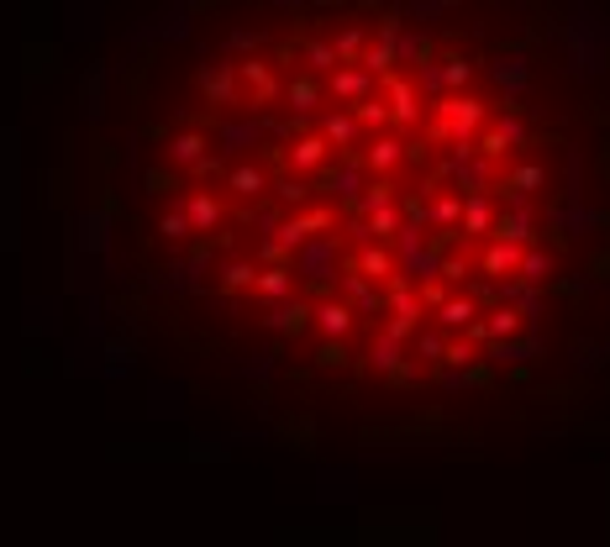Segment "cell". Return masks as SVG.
Returning a JSON list of instances; mask_svg holds the SVG:
<instances>
[{
    "label": "cell",
    "mask_w": 610,
    "mask_h": 547,
    "mask_svg": "<svg viewBox=\"0 0 610 547\" xmlns=\"http://www.w3.org/2000/svg\"><path fill=\"white\" fill-rule=\"evenodd\" d=\"M253 290H258L263 300H269V306H274V300H290V295H295V274H290V263H263L258 279H253Z\"/></svg>",
    "instance_id": "obj_20"
},
{
    "label": "cell",
    "mask_w": 610,
    "mask_h": 547,
    "mask_svg": "<svg viewBox=\"0 0 610 547\" xmlns=\"http://www.w3.org/2000/svg\"><path fill=\"white\" fill-rule=\"evenodd\" d=\"M490 237H505V242H521V248H532V242H537V216H532V206H511V211H500Z\"/></svg>",
    "instance_id": "obj_16"
},
{
    "label": "cell",
    "mask_w": 610,
    "mask_h": 547,
    "mask_svg": "<svg viewBox=\"0 0 610 547\" xmlns=\"http://www.w3.org/2000/svg\"><path fill=\"white\" fill-rule=\"evenodd\" d=\"M327 164H332V143L321 132H300V137H290V148H284V169L290 174H316Z\"/></svg>",
    "instance_id": "obj_7"
},
{
    "label": "cell",
    "mask_w": 610,
    "mask_h": 547,
    "mask_svg": "<svg viewBox=\"0 0 610 547\" xmlns=\"http://www.w3.org/2000/svg\"><path fill=\"white\" fill-rule=\"evenodd\" d=\"M469 263H474L469 253H442V263H437V274L447 279V285H458V279L469 274Z\"/></svg>",
    "instance_id": "obj_44"
},
{
    "label": "cell",
    "mask_w": 610,
    "mask_h": 547,
    "mask_svg": "<svg viewBox=\"0 0 610 547\" xmlns=\"http://www.w3.org/2000/svg\"><path fill=\"white\" fill-rule=\"evenodd\" d=\"M442 363H447V369H469V363H474V342H469V337H463V342H447Z\"/></svg>",
    "instance_id": "obj_47"
},
{
    "label": "cell",
    "mask_w": 610,
    "mask_h": 547,
    "mask_svg": "<svg viewBox=\"0 0 610 547\" xmlns=\"http://www.w3.org/2000/svg\"><path fill=\"white\" fill-rule=\"evenodd\" d=\"M227 190H232L237 200H258L263 190H269V174H263L258 164H232V169H227Z\"/></svg>",
    "instance_id": "obj_25"
},
{
    "label": "cell",
    "mask_w": 610,
    "mask_h": 547,
    "mask_svg": "<svg viewBox=\"0 0 610 547\" xmlns=\"http://www.w3.org/2000/svg\"><path fill=\"white\" fill-rule=\"evenodd\" d=\"M490 127H495V132H500V137H505V143H511V148H526V143H532V137H526V127H521L516 116H495Z\"/></svg>",
    "instance_id": "obj_45"
},
{
    "label": "cell",
    "mask_w": 610,
    "mask_h": 547,
    "mask_svg": "<svg viewBox=\"0 0 610 547\" xmlns=\"http://www.w3.org/2000/svg\"><path fill=\"white\" fill-rule=\"evenodd\" d=\"M426 111H432V121H426V143H474V132L490 121V106L469 90L437 95Z\"/></svg>",
    "instance_id": "obj_1"
},
{
    "label": "cell",
    "mask_w": 610,
    "mask_h": 547,
    "mask_svg": "<svg viewBox=\"0 0 610 547\" xmlns=\"http://www.w3.org/2000/svg\"><path fill=\"white\" fill-rule=\"evenodd\" d=\"M437 69H442V95L469 90V79H474V64H469L463 53H447V58H437Z\"/></svg>",
    "instance_id": "obj_32"
},
{
    "label": "cell",
    "mask_w": 610,
    "mask_h": 547,
    "mask_svg": "<svg viewBox=\"0 0 610 547\" xmlns=\"http://www.w3.org/2000/svg\"><path fill=\"white\" fill-rule=\"evenodd\" d=\"M327 95L342 100V106H353V100L374 95V74L363 69V64H337V69L327 74Z\"/></svg>",
    "instance_id": "obj_9"
},
{
    "label": "cell",
    "mask_w": 610,
    "mask_h": 547,
    "mask_svg": "<svg viewBox=\"0 0 610 547\" xmlns=\"http://www.w3.org/2000/svg\"><path fill=\"white\" fill-rule=\"evenodd\" d=\"M263 321H269L274 332H284V337H300L305 327H311V306L290 295V300H274V306H269V316H263Z\"/></svg>",
    "instance_id": "obj_18"
},
{
    "label": "cell",
    "mask_w": 610,
    "mask_h": 547,
    "mask_svg": "<svg viewBox=\"0 0 610 547\" xmlns=\"http://www.w3.org/2000/svg\"><path fill=\"white\" fill-rule=\"evenodd\" d=\"M363 69H369L374 79L379 74H395V43L390 37H374V43H363V58H358Z\"/></svg>",
    "instance_id": "obj_34"
},
{
    "label": "cell",
    "mask_w": 610,
    "mask_h": 547,
    "mask_svg": "<svg viewBox=\"0 0 610 547\" xmlns=\"http://www.w3.org/2000/svg\"><path fill=\"white\" fill-rule=\"evenodd\" d=\"M337 227V216L332 211H321V206H305L300 216H290V221H279V227H274V237L284 242V248H300V242H311V237H321V232H332Z\"/></svg>",
    "instance_id": "obj_8"
},
{
    "label": "cell",
    "mask_w": 610,
    "mask_h": 547,
    "mask_svg": "<svg viewBox=\"0 0 610 547\" xmlns=\"http://www.w3.org/2000/svg\"><path fill=\"white\" fill-rule=\"evenodd\" d=\"M174 206L185 211L190 237H216V232H221V221H227V200H221L216 190H206V185H190L185 195L174 200Z\"/></svg>",
    "instance_id": "obj_2"
},
{
    "label": "cell",
    "mask_w": 610,
    "mask_h": 547,
    "mask_svg": "<svg viewBox=\"0 0 610 547\" xmlns=\"http://www.w3.org/2000/svg\"><path fill=\"white\" fill-rule=\"evenodd\" d=\"M237 79L248 85L242 106H253V111H263V106H274V100H284V85H279V74L269 69V58H242V64H237Z\"/></svg>",
    "instance_id": "obj_4"
},
{
    "label": "cell",
    "mask_w": 610,
    "mask_h": 547,
    "mask_svg": "<svg viewBox=\"0 0 610 547\" xmlns=\"http://www.w3.org/2000/svg\"><path fill=\"white\" fill-rule=\"evenodd\" d=\"M348 269H358L363 279H379V285H384V279L395 274V253H390V248H363V253L348 263Z\"/></svg>",
    "instance_id": "obj_29"
},
{
    "label": "cell",
    "mask_w": 610,
    "mask_h": 547,
    "mask_svg": "<svg viewBox=\"0 0 610 547\" xmlns=\"http://www.w3.org/2000/svg\"><path fill=\"white\" fill-rule=\"evenodd\" d=\"M432 316H437V327H442V332H463V327H469V321L479 316V300H474V295H447Z\"/></svg>",
    "instance_id": "obj_23"
},
{
    "label": "cell",
    "mask_w": 610,
    "mask_h": 547,
    "mask_svg": "<svg viewBox=\"0 0 610 547\" xmlns=\"http://www.w3.org/2000/svg\"><path fill=\"white\" fill-rule=\"evenodd\" d=\"M195 90H200V100H206V106H216V111L242 106V79H237V64H232V58H216V64L200 69V74H195Z\"/></svg>",
    "instance_id": "obj_3"
},
{
    "label": "cell",
    "mask_w": 610,
    "mask_h": 547,
    "mask_svg": "<svg viewBox=\"0 0 610 547\" xmlns=\"http://www.w3.org/2000/svg\"><path fill=\"white\" fill-rule=\"evenodd\" d=\"M316 363H321V369H342V363H348V348H342L337 337H321V348H316Z\"/></svg>",
    "instance_id": "obj_46"
},
{
    "label": "cell",
    "mask_w": 610,
    "mask_h": 547,
    "mask_svg": "<svg viewBox=\"0 0 610 547\" xmlns=\"http://www.w3.org/2000/svg\"><path fill=\"white\" fill-rule=\"evenodd\" d=\"M295 263L305 269V279L316 285V295H327V279H337L332 269H337V242L321 232V237H311V242H300L295 248Z\"/></svg>",
    "instance_id": "obj_6"
},
{
    "label": "cell",
    "mask_w": 610,
    "mask_h": 547,
    "mask_svg": "<svg viewBox=\"0 0 610 547\" xmlns=\"http://www.w3.org/2000/svg\"><path fill=\"white\" fill-rule=\"evenodd\" d=\"M490 358H500V363H526V358H542V342L537 337H500V342H490Z\"/></svg>",
    "instance_id": "obj_27"
},
{
    "label": "cell",
    "mask_w": 610,
    "mask_h": 547,
    "mask_svg": "<svg viewBox=\"0 0 610 547\" xmlns=\"http://www.w3.org/2000/svg\"><path fill=\"white\" fill-rule=\"evenodd\" d=\"M300 58H305V74H316V79H327L342 58H337V48L332 43H321V37H311V43L300 48Z\"/></svg>",
    "instance_id": "obj_31"
},
{
    "label": "cell",
    "mask_w": 610,
    "mask_h": 547,
    "mask_svg": "<svg viewBox=\"0 0 610 547\" xmlns=\"http://www.w3.org/2000/svg\"><path fill=\"white\" fill-rule=\"evenodd\" d=\"M337 285H342V295H348V306H353V311H369V316L384 311V295H374V279H363L358 269H342V274H337Z\"/></svg>",
    "instance_id": "obj_19"
},
{
    "label": "cell",
    "mask_w": 610,
    "mask_h": 547,
    "mask_svg": "<svg viewBox=\"0 0 610 547\" xmlns=\"http://www.w3.org/2000/svg\"><path fill=\"white\" fill-rule=\"evenodd\" d=\"M284 100H290L295 116H316L321 106H327V85H321L316 74H295L290 85H284Z\"/></svg>",
    "instance_id": "obj_14"
},
{
    "label": "cell",
    "mask_w": 610,
    "mask_h": 547,
    "mask_svg": "<svg viewBox=\"0 0 610 547\" xmlns=\"http://www.w3.org/2000/svg\"><path fill=\"white\" fill-rule=\"evenodd\" d=\"M490 74L500 79L505 106H516V95H521V90H532V64H521V58H500V64H490Z\"/></svg>",
    "instance_id": "obj_22"
},
{
    "label": "cell",
    "mask_w": 610,
    "mask_h": 547,
    "mask_svg": "<svg viewBox=\"0 0 610 547\" xmlns=\"http://www.w3.org/2000/svg\"><path fill=\"white\" fill-rule=\"evenodd\" d=\"M348 111H353V121H358L363 132H384V127H390V106H384V100H374V95L353 100Z\"/></svg>",
    "instance_id": "obj_33"
},
{
    "label": "cell",
    "mask_w": 610,
    "mask_h": 547,
    "mask_svg": "<svg viewBox=\"0 0 610 547\" xmlns=\"http://www.w3.org/2000/svg\"><path fill=\"white\" fill-rule=\"evenodd\" d=\"M547 274H553V253H547V248H526L521 263H516V279H521V285H542Z\"/></svg>",
    "instance_id": "obj_35"
},
{
    "label": "cell",
    "mask_w": 610,
    "mask_h": 547,
    "mask_svg": "<svg viewBox=\"0 0 610 547\" xmlns=\"http://www.w3.org/2000/svg\"><path fill=\"white\" fill-rule=\"evenodd\" d=\"M542 185H547L542 164H516L511 174L500 179V195H505V206H526V195H537Z\"/></svg>",
    "instance_id": "obj_13"
},
{
    "label": "cell",
    "mask_w": 610,
    "mask_h": 547,
    "mask_svg": "<svg viewBox=\"0 0 610 547\" xmlns=\"http://www.w3.org/2000/svg\"><path fill=\"white\" fill-rule=\"evenodd\" d=\"M553 221H558V227H563V237H579L584 227H595V211H584V206H574V211H553Z\"/></svg>",
    "instance_id": "obj_42"
},
{
    "label": "cell",
    "mask_w": 610,
    "mask_h": 547,
    "mask_svg": "<svg viewBox=\"0 0 610 547\" xmlns=\"http://www.w3.org/2000/svg\"><path fill=\"white\" fill-rule=\"evenodd\" d=\"M258 132H263V127H253V121H221V127H216V137H221V148H227V153L253 148Z\"/></svg>",
    "instance_id": "obj_36"
},
{
    "label": "cell",
    "mask_w": 610,
    "mask_h": 547,
    "mask_svg": "<svg viewBox=\"0 0 610 547\" xmlns=\"http://www.w3.org/2000/svg\"><path fill=\"white\" fill-rule=\"evenodd\" d=\"M358 221H363V237H379V242H390V237H395V232L405 227L400 206H379V211H363Z\"/></svg>",
    "instance_id": "obj_28"
},
{
    "label": "cell",
    "mask_w": 610,
    "mask_h": 547,
    "mask_svg": "<svg viewBox=\"0 0 610 547\" xmlns=\"http://www.w3.org/2000/svg\"><path fill=\"white\" fill-rule=\"evenodd\" d=\"M384 379H390L395 390H405V384H416V379H421V369H416V363H400V369H395V374H384Z\"/></svg>",
    "instance_id": "obj_48"
},
{
    "label": "cell",
    "mask_w": 610,
    "mask_h": 547,
    "mask_svg": "<svg viewBox=\"0 0 610 547\" xmlns=\"http://www.w3.org/2000/svg\"><path fill=\"white\" fill-rule=\"evenodd\" d=\"M442 353H447V332L437 327V332H416V358L421 363H442Z\"/></svg>",
    "instance_id": "obj_41"
},
{
    "label": "cell",
    "mask_w": 610,
    "mask_h": 547,
    "mask_svg": "<svg viewBox=\"0 0 610 547\" xmlns=\"http://www.w3.org/2000/svg\"><path fill=\"white\" fill-rule=\"evenodd\" d=\"M316 132L332 143V153H353V148L363 143V127L353 121V111H327V116H321V127H316Z\"/></svg>",
    "instance_id": "obj_15"
},
{
    "label": "cell",
    "mask_w": 610,
    "mask_h": 547,
    "mask_svg": "<svg viewBox=\"0 0 610 547\" xmlns=\"http://www.w3.org/2000/svg\"><path fill=\"white\" fill-rule=\"evenodd\" d=\"M416 295H421V306H426V311H437L442 300H447V279H442V274L421 279V285H416Z\"/></svg>",
    "instance_id": "obj_43"
},
{
    "label": "cell",
    "mask_w": 610,
    "mask_h": 547,
    "mask_svg": "<svg viewBox=\"0 0 610 547\" xmlns=\"http://www.w3.org/2000/svg\"><path fill=\"white\" fill-rule=\"evenodd\" d=\"M206 153H211L206 132H190V127H185V132H174V137H169V164H174V169H195Z\"/></svg>",
    "instance_id": "obj_21"
},
{
    "label": "cell",
    "mask_w": 610,
    "mask_h": 547,
    "mask_svg": "<svg viewBox=\"0 0 610 547\" xmlns=\"http://www.w3.org/2000/svg\"><path fill=\"white\" fill-rule=\"evenodd\" d=\"M426 58H432L426 37H395V64H426Z\"/></svg>",
    "instance_id": "obj_39"
},
{
    "label": "cell",
    "mask_w": 610,
    "mask_h": 547,
    "mask_svg": "<svg viewBox=\"0 0 610 547\" xmlns=\"http://www.w3.org/2000/svg\"><path fill=\"white\" fill-rule=\"evenodd\" d=\"M495 200L490 195H463V216H458V237H490L495 232Z\"/></svg>",
    "instance_id": "obj_12"
},
{
    "label": "cell",
    "mask_w": 610,
    "mask_h": 547,
    "mask_svg": "<svg viewBox=\"0 0 610 547\" xmlns=\"http://www.w3.org/2000/svg\"><path fill=\"white\" fill-rule=\"evenodd\" d=\"M363 363H369V369H379V374H395L400 363H405V342H395V337H384V332H379Z\"/></svg>",
    "instance_id": "obj_30"
},
{
    "label": "cell",
    "mask_w": 610,
    "mask_h": 547,
    "mask_svg": "<svg viewBox=\"0 0 610 547\" xmlns=\"http://www.w3.org/2000/svg\"><path fill=\"white\" fill-rule=\"evenodd\" d=\"M384 106H390V127H416L426 116V100L416 90V79H400V74H384Z\"/></svg>",
    "instance_id": "obj_5"
},
{
    "label": "cell",
    "mask_w": 610,
    "mask_h": 547,
    "mask_svg": "<svg viewBox=\"0 0 610 547\" xmlns=\"http://www.w3.org/2000/svg\"><path fill=\"white\" fill-rule=\"evenodd\" d=\"M353 306H348V300H327V295H316V306H311V327L321 332V337H348L353 332Z\"/></svg>",
    "instance_id": "obj_11"
},
{
    "label": "cell",
    "mask_w": 610,
    "mask_h": 547,
    "mask_svg": "<svg viewBox=\"0 0 610 547\" xmlns=\"http://www.w3.org/2000/svg\"><path fill=\"white\" fill-rule=\"evenodd\" d=\"M521 242H505V237H484V248L474 253V269L479 274H490V279H500V274H516V263H521Z\"/></svg>",
    "instance_id": "obj_10"
},
{
    "label": "cell",
    "mask_w": 610,
    "mask_h": 547,
    "mask_svg": "<svg viewBox=\"0 0 610 547\" xmlns=\"http://www.w3.org/2000/svg\"><path fill=\"white\" fill-rule=\"evenodd\" d=\"M474 153H479V158H490V164H500V158L511 153V143H505V137L490 127V121H484V127L474 132Z\"/></svg>",
    "instance_id": "obj_38"
},
{
    "label": "cell",
    "mask_w": 610,
    "mask_h": 547,
    "mask_svg": "<svg viewBox=\"0 0 610 547\" xmlns=\"http://www.w3.org/2000/svg\"><path fill=\"white\" fill-rule=\"evenodd\" d=\"M253 279H258V263H248V258H227V263L216 269V285L227 290V295L253 290Z\"/></svg>",
    "instance_id": "obj_26"
},
{
    "label": "cell",
    "mask_w": 610,
    "mask_h": 547,
    "mask_svg": "<svg viewBox=\"0 0 610 547\" xmlns=\"http://www.w3.org/2000/svg\"><path fill=\"white\" fill-rule=\"evenodd\" d=\"M458 216H463V195L432 190V200H426V227L432 232H458Z\"/></svg>",
    "instance_id": "obj_24"
},
{
    "label": "cell",
    "mask_w": 610,
    "mask_h": 547,
    "mask_svg": "<svg viewBox=\"0 0 610 547\" xmlns=\"http://www.w3.org/2000/svg\"><path fill=\"white\" fill-rule=\"evenodd\" d=\"M269 190L284 200V206H305V195H311L305 179H279V174H269Z\"/></svg>",
    "instance_id": "obj_40"
},
{
    "label": "cell",
    "mask_w": 610,
    "mask_h": 547,
    "mask_svg": "<svg viewBox=\"0 0 610 547\" xmlns=\"http://www.w3.org/2000/svg\"><path fill=\"white\" fill-rule=\"evenodd\" d=\"M363 43H369V37H363V27H358V22H348V27H342V32L332 37V48H337L342 64H358V58H363Z\"/></svg>",
    "instance_id": "obj_37"
},
{
    "label": "cell",
    "mask_w": 610,
    "mask_h": 547,
    "mask_svg": "<svg viewBox=\"0 0 610 547\" xmlns=\"http://www.w3.org/2000/svg\"><path fill=\"white\" fill-rule=\"evenodd\" d=\"M400 164H405V143L390 137V132H379L374 143L363 148V169H369V174H395Z\"/></svg>",
    "instance_id": "obj_17"
}]
</instances>
